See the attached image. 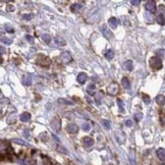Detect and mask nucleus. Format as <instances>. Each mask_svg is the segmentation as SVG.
I'll return each mask as SVG.
<instances>
[{
    "instance_id": "f257e3e1",
    "label": "nucleus",
    "mask_w": 165,
    "mask_h": 165,
    "mask_svg": "<svg viewBox=\"0 0 165 165\" xmlns=\"http://www.w3.org/2000/svg\"><path fill=\"white\" fill-rule=\"evenodd\" d=\"M150 66H151L154 70H158V69H160V68L162 67V60H161L160 58L154 56V57H152V58L150 59Z\"/></svg>"
},
{
    "instance_id": "f03ea898",
    "label": "nucleus",
    "mask_w": 165,
    "mask_h": 165,
    "mask_svg": "<svg viewBox=\"0 0 165 165\" xmlns=\"http://www.w3.org/2000/svg\"><path fill=\"white\" fill-rule=\"evenodd\" d=\"M119 92V86L117 82H111L107 89V93L111 96H116Z\"/></svg>"
},
{
    "instance_id": "7ed1b4c3",
    "label": "nucleus",
    "mask_w": 165,
    "mask_h": 165,
    "mask_svg": "<svg viewBox=\"0 0 165 165\" xmlns=\"http://www.w3.org/2000/svg\"><path fill=\"white\" fill-rule=\"evenodd\" d=\"M37 63L42 66H49L50 60H49V58L46 57L45 55L40 54V55L38 56V58H37Z\"/></svg>"
},
{
    "instance_id": "20e7f679",
    "label": "nucleus",
    "mask_w": 165,
    "mask_h": 165,
    "mask_svg": "<svg viewBox=\"0 0 165 165\" xmlns=\"http://www.w3.org/2000/svg\"><path fill=\"white\" fill-rule=\"evenodd\" d=\"M60 128H61V121H60V119L58 117L53 118V120L51 121V129L54 132H58L60 131Z\"/></svg>"
},
{
    "instance_id": "39448f33",
    "label": "nucleus",
    "mask_w": 165,
    "mask_h": 165,
    "mask_svg": "<svg viewBox=\"0 0 165 165\" xmlns=\"http://www.w3.org/2000/svg\"><path fill=\"white\" fill-rule=\"evenodd\" d=\"M101 33L103 34V36H104L107 40H110V39L113 38V34L111 33V31H110L106 26H103V27L101 28Z\"/></svg>"
},
{
    "instance_id": "423d86ee",
    "label": "nucleus",
    "mask_w": 165,
    "mask_h": 165,
    "mask_svg": "<svg viewBox=\"0 0 165 165\" xmlns=\"http://www.w3.org/2000/svg\"><path fill=\"white\" fill-rule=\"evenodd\" d=\"M60 57H61V59H62L63 63H65V64L69 63V62H71V60H72V57H71L70 53H69V52H67V51L62 52V53H61V55H60Z\"/></svg>"
},
{
    "instance_id": "0eeeda50",
    "label": "nucleus",
    "mask_w": 165,
    "mask_h": 165,
    "mask_svg": "<svg viewBox=\"0 0 165 165\" xmlns=\"http://www.w3.org/2000/svg\"><path fill=\"white\" fill-rule=\"evenodd\" d=\"M145 7H146V10L150 13H154L156 11V3L154 1H148Z\"/></svg>"
},
{
    "instance_id": "6e6552de",
    "label": "nucleus",
    "mask_w": 165,
    "mask_h": 165,
    "mask_svg": "<svg viewBox=\"0 0 165 165\" xmlns=\"http://www.w3.org/2000/svg\"><path fill=\"white\" fill-rule=\"evenodd\" d=\"M82 144H84V146L86 148H90V147H92L94 145V140L92 138H90V137H85L82 139Z\"/></svg>"
},
{
    "instance_id": "1a4fd4ad",
    "label": "nucleus",
    "mask_w": 165,
    "mask_h": 165,
    "mask_svg": "<svg viewBox=\"0 0 165 165\" xmlns=\"http://www.w3.org/2000/svg\"><path fill=\"white\" fill-rule=\"evenodd\" d=\"M129 160L132 165H136V150L134 149H131L130 153H129Z\"/></svg>"
},
{
    "instance_id": "9d476101",
    "label": "nucleus",
    "mask_w": 165,
    "mask_h": 165,
    "mask_svg": "<svg viewBox=\"0 0 165 165\" xmlns=\"http://www.w3.org/2000/svg\"><path fill=\"white\" fill-rule=\"evenodd\" d=\"M67 132H70V133H77L79 132V126L77 124H74V123H70L67 126Z\"/></svg>"
},
{
    "instance_id": "9b49d317",
    "label": "nucleus",
    "mask_w": 165,
    "mask_h": 165,
    "mask_svg": "<svg viewBox=\"0 0 165 165\" xmlns=\"http://www.w3.org/2000/svg\"><path fill=\"white\" fill-rule=\"evenodd\" d=\"M22 85H24V86H27V87L31 86V85H32V77L29 76V74H26V76L22 78Z\"/></svg>"
},
{
    "instance_id": "f8f14e48",
    "label": "nucleus",
    "mask_w": 165,
    "mask_h": 165,
    "mask_svg": "<svg viewBox=\"0 0 165 165\" xmlns=\"http://www.w3.org/2000/svg\"><path fill=\"white\" fill-rule=\"evenodd\" d=\"M77 80H78V82H80V84H85V82H87V80H88V76H87L85 72H81V73L78 76Z\"/></svg>"
},
{
    "instance_id": "ddd939ff",
    "label": "nucleus",
    "mask_w": 165,
    "mask_h": 165,
    "mask_svg": "<svg viewBox=\"0 0 165 165\" xmlns=\"http://www.w3.org/2000/svg\"><path fill=\"white\" fill-rule=\"evenodd\" d=\"M82 7V5L81 3H74V4H72L71 5V7H70V10L73 12V13H78L80 10H81V8Z\"/></svg>"
},
{
    "instance_id": "4468645a",
    "label": "nucleus",
    "mask_w": 165,
    "mask_h": 165,
    "mask_svg": "<svg viewBox=\"0 0 165 165\" xmlns=\"http://www.w3.org/2000/svg\"><path fill=\"white\" fill-rule=\"evenodd\" d=\"M95 91H96V87L94 84H91L87 87V93L90 95V96H94L95 95Z\"/></svg>"
},
{
    "instance_id": "2eb2a0df",
    "label": "nucleus",
    "mask_w": 165,
    "mask_h": 165,
    "mask_svg": "<svg viewBox=\"0 0 165 165\" xmlns=\"http://www.w3.org/2000/svg\"><path fill=\"white\" fill-rule=\"evenodd\" d=\"M157 156H158V158L162 161V162H164L165 160V150L163 148H160L157 150Z\"/></svg>"
},
{
    "instance_id": "dca6fc26",
    "label": "nucleus",
    "mask_w": 165,
    "mask_h": 165,
    "mask_svg": "<svg viewBox=\"0 0 165 165\" xmlns=\"http://www.w3.org/2000/svg\"><path fill=\"white\" fill-rule=\"evenodd\" d=\"M19 119H20V121H22V122H28V121L31 119V114L28 113V112H24L21 115L19 116Z\"/></svg>"
},
{
    "instance_id": "f3484780",
    "label": "nucleus",
    "mask_w": 165,
    "mask_h": 165,
    "mask_svg": "<svg viewBox=\"0 0 165 165\" xmlns=\"http://www.w3.org/2000/svg\"><path fill=\"white\" fill-rule=\"evenodd\" d=\"M54 42H55L56 45H58V46H64L66 44L65 40H64L62 37H56V38L54 39Z\"/></svg>"
},
{
    "instance_id": "a211bd4d",
    "label": "nucleus",
    "mask_w": 165,
    "mask_h": 165,
    "mask_svg": "<svg viewBox=\"0 0 165 165\" xmlns=\"http://www.w3.org/2000/svg\"><path fill=\"white\" fill-rule=\"evenodd\" d=\"M108 22H109V26H110L112 29H116L117 26H118V20L116 19L115 17H110L109 20H108Z\"/></svg>"
},
{
    "instance_id": "6ab92c4d",
    "label": "nucleus",
    "mask_w": 165,
    "mask_h": 165,
    "mask_svg": "<svg viewBox=\"0 0 165 165\" xmlns=\"http://www.w3.org/2000/svg\"><path fill=\"white\" fill-rule=\"evenodd\" d=\"M7 148H8V145L6 142H0V155L5 154Z\"/></svg>"
},
{
    "instance_id": "aec40b11",
    "label": "nucleus",
    "mask_w": 165,
    "mask_h": 165,
    "mask_svg": "<svg viewBox=\"0 0 165 165\" xmlns=\"http://www.w3.org/2000/svg\"><path fill=\"white\" fill-rule=\"evenodd\" d=\"M155 100H156V103H157L158 105H161V106H163V105H164V103H165L164 95H158Z\"/></svg>"
},
{
    "instance_id": "412c9836",
    "label": "nucleus",
    "mask_w": 165,
    "mask_h": 165,
    "mask_svg": "<svg viewBox=\"0 0 165 165\" xmlns=\"http://www.w3.org/2000/svg\"><path fill=\"white\" fill-rule=\"evenodd\" d=\"M121 84H122V86L124 87V89H126V90H130V89H131V82H130L128 78H123V79L121 80Z\"/></svg>"
},
{
    "instance_id": "4be33fe9",
    "label": "nucleus",
    "mask_w": 165,
    "mask_h": 165,
    "mask_svg": "<svg viewBox=\"0 0 165 165\" xmlns=\"http://www.w3.org/2000/svg\"><path fill=\"white\" fill-rule=\"evenodd\" d=\"M124 68L126 70H129V71H132V69H133V64H132V60H126L124 62Z\"/></svg>"
},
{
    "instance_id": "5701e85b",
    "label": "nucleus",
    "mask_w": 165,
    "mask_h": 165,
    "mask_svg": "<svg viewBox=\"0 0 165 165\" xmlns=\"http://www.w3.org/2000/svg\"><path fill=\"white\" fill-rule=\"evenodd\" d=\"M105 57H106V59L111 60V59L114 57V52H113L112 50H107V51L105 52Z\"/></svg>"
},
{
    "instance_id": "b1692460",
    "label": "nucleus",
    "mask_w": 165,
    "mask_h": 165,
    "mask_svg": "<svg viewBox=\"0 0 165 165\" xmlns=\"http://www.w3.org/2000/svg\"><path fill=\"white\" fill-rule=\"evenodd\" d=\"M1 42L2 43H4V44H6V45H10L11 43H12V40L11 39H9V38H7V37H1Z\"/></svg>"
},
{
    "instance_id": "393cba45",
    "label": "nucleus",
    "mask_w": 165,
    "mask_h": 165,
    "mask_svg": "<svg viewBox=\"0 0 165 165\" xmlns=\"http://www.w3.org/2000/svg\"><path fill=\"white\" fill-rule=\"evenodd\" d=\"M16 121H17V115H16V114H11V115L8 117V119H7V123H9V124L14 123Z\"/></svg>"
},
{
    "instance_id": "a878e982",
    "label": "nucleus",
    "mask_w": 165,
    "mask_h": 165,
    "mask_svg": "<svg viewBox=\"0 0 165 165\" xmlns=\"http://www.w3.org/2000/svg\"><path fill=\"white\" fill-rule=\"evenodd\" d=\"M157 21L158 24H160L161 26H164V13H161L157 17Z\"/></svg>"
},
{
    "instance_id": "bb28decb",
    "label": "nucleus",
    "mask_w": 165,
    "mask_h": 165,
    "mask_svg": "<svg viewBox=\"0 0 165 165\" xmlns=\"http://www.w3.org/2000/svg\"><path fill=\"white\" fill-rule=\"evenodd\" d=\"M41 38H42V40L45 42V43H50V41H51V38H50V36L48 34H43L42 36H41Z\"/></svg>"
},
{
    "instance_id": "cd10ccee",
    "label": "nucleus",
    "mask_w": 165,
    "mask_h": 165,
    "mask_svg": "<svg viewBox=\"0 0 165 165\" xmlns=\"http://www.w3.org/2000/svg\"><path fill=\"white\" fill-rule=\"evenodd\" d=\"M4 29H5V31H6L7 33H14V29H13L10 25H8V24H5V25H4Z\"/></svg>"
},
{
    "instance_id": "c85d7f7f",
    "label": "nucleus",
    "mask_w": 165,
    "mask_h": 165,
    "mask_svg": "<svg viewBox=\"0 0 165 165\" xmlns=\"http://www.w3.org/2000/svg\"><path fill=\"white\" fill-rule=\"evenodd\" d=\"M12 143H16V144H18V145H22V146H28V144L22 141V140H19V139H13L12 140Z\"/></svg>"
},
{
    "instance_id": "c756f323",
    "label": "nucleus",
    "mask_w": 165,
    "mask_h": 165,
    "mask_svg": "<svg viewBox=\"0 0 165 165\" xmlns=\"http://www.w3.org/2000/svg\"><path fill=\"white\" fill-rule=\"evenodd\" d=\"M58 102L59 103H63V104H66V105H72V102L71 101H68V100L66 99H62V98H60V99H58Z\"/></svg>"
},
{
    "instance_id": "7c9ffc66",
    "label": "nucleus",
    "mask_w": 165,
    "mask_h": 165,
    "mask_svg": "<svg viewBox=\"0 0 165 165\" xmlns=\"http://www.w3.org/2000/svg\"><path fill=\"white\" fill-rule=\"evenodd\" d=\"M156 54H157V56L156 57H158V58H163L164 57V49H160L158 50L157 52H156Z\"/></svg>"
},
{
    "instance_id": "2f4dec72",
    "label": "nucleus",
    "mask_w": 165,
    "mask_h": 165,
    "mask_svg": "<svg viewBox=\"0 0 165 165\" xmlns=\"http://www.w3.org/2000/svg\"><path fill=\"white\" fill-rule=\"evenodd\" d=\"M102 96H103V95H102V93H101V92L98 93V94L95 96V101L97 102V104H98V105H99L100 102H101V98H102Z\"/></svg>"
},
{
    "instance_id": "473e14b6",
    "label": "nucleus",
    "mask_w": 165,
    "mask_h": 165,
    "mask_svg": "<svg viewBox=\"0 0 165 165\" xmlns=\"http://www.w3.org/2000/svg\"><path fill=\"white\" fill-rule=\"evenodd\" d=\"M82 131H85V132H89V131L91 130V126H90L89 123H84L82 125Z\"/></svg>"
},
{
    "instance_id": "72a5a7b5",
    "label": "nucleus",
    "mask_w": 165,
    "mask_h": 165,
    "mask_svg": "<svg viewBox=\"0 0 165 165\" xmlns=\"http://www.w3.org/2000/svg\"><path fill=\"white\" fill-rule=\"evenodd\" d=\"M103 125H104V128L106 130H109L110 129V122H109V120H107V119L103 120Z\"/></svg>"
},
{
    "instance_id": "f704fd0d",
    "label": "nucleus",
    "mask_w": 165,
    "mask_h": 165,
    "mask_svg": "<svg viewBox=\"0 0 165 165\" xmlns=\"http://www.w3.org/2000/svg\"><path fill=\"white\" fill-rule=\"evenodd\" d=\"M57 150L60 152V153H63V154H67V150H66L64 147H62V146H60V145H58V147H57Z\"/></svg>"
},
{
    "instance_id": "c9c22d12",
    "label": "nucleus",
    "mask_w": 165,
    "mask_h": 165,
    "mask_svg": "<svg viewBox=\"0 0 165 165\" xmlns=\"http://www.w3.org/2000/svg\"><path fill=\"white\" fill-rule=\"evenodd\" d=\"M117 103H118V106L120 107V112H124V109H123V103L121 100H117Z\"/></svg>"
},
{
    "instance_id": "e433bc0d",
    "label": "nucleus",
    "mask_w": 165,
    "mask_h": 165,
    "mask_svg": "<svg viewBox=\"0 0 165 165\" xmlns=\"http://www.w3.org/2000/svg\"><path fill=\"white\" fill-rule=\"evenodd\" d=\"M143 100H144V103H146V104L150 103V97H149L148 95H146V94L143 95Z\"/></svg>"
},
{
    "instance_id": "4c0bfd02",
    "label": "nucleus",
    "mask_w": 165,
    "mask_h": 165,
    "mask_svg": "<svg viewBox=\"0 0 165 165\" xmlns=\"http://www.w3.org/2000/svg\"><path fill=\"white\" fill-rule=\"evenodd\" d=\"M142 118H143V114H142V113H136V114H134V119H136L137 121H140Z\"/></svg>"
},
{
    "instance_id": "58836bf2",
    "label": "nucleus",
    "mask_w": 165,
    "mask_h": 165,
    "mask_svg": "<svg viewBox=\"0 0 165 165\" xmlns=\"http://www.w3.org/2000/svg\"><path fill=\"white\" fill-rule=\"evenodd\" d=\"M26 39H27V41L29 42V43H31V44H33L34 43V39L32 36H30V35H27L26 36Z\"/></svg>"
},
{
    "instance_id": "ea45409f",
    "label": "nucleus",
    "mask_w": 165,
    "mask_h": 165,
    "mask_svg": "<svg viewBox=\"0 0 165 165\" xmlns=\"http://www.w3.org/2000/svg\"><path fill=\"white\" fill-rule=\"evenodd\" d=\"M43 165H51V163H50V160L48 159V158H43Z\"/></svg>"
},
{
    "instance_id": "a19ab883",
    "label": "nucleus",
    "mask_w": 165,
    "mask_h": 165,
    "mask_svg": "<svg viewBox=\"0 0 165 165\" xmlns=\"http://www.w3.org/2000/svg\"><path fill=\"white\" fill-rule=\"evenodd\" d=\"M24 134H25V137H26L27 139H30V138H31V136H30V132H29V131H28V130H25V131H24Z\"/></svg>"
},
{
    "instance_id": "79ce46f5",
    "label": "nucleus",
    "mask_w": 165,
    "mask_h": 165,
    "mask_svg": "<svg viewBox=\"0 0 165 165\" xmlns=\"http://www.w3.org/2000/svg\"><path fill=\"white\" fill-rule=\"evenodd\" d=\"M22 17H24V19H31V18H33V14H24Z\"/></svg>"
},
{
    "instance_id": "37998d69",
    "label": "nucleus",
    "mask_w": 165,
    "mask_h": 165,
    "mask_svg": "<svg viewBox=\"0 0 165 165\" xmlns=\"http://www.w3.org/2000/svg\"><path fill=\"white\" fill-rule=\"evenodd\" d=\"M6 9H7V11H14V9H16V8H14V6H13V5H8Z\"/></svg>"
},
{
    "instance_id": "c03bdc74",
    "label": "nucleus",
    "mask_w": 165,
    "mask_h": 165,
    "mask_svg": "<svg viewBox=\"0 0 165 165\" xmlns=\"http://www.w3.org/2000/svg\"><path fill=\"white\" fill-rule=\"evenodd\" d=\"M131 3H132V5H139V4L141 3V1H140V0H132Z\"/></svg>"
},
{
    "instance_id": "a18cd8bd",
    "label": "nucleus",
    "mask_w": 165,
    "mask_h": 165,
    "mask_svg": "<svg viewBox=\"0 0 165 165\" xmlns=\"http://www.w3.org/2000/svg\"><path fill=\"white\" fill-rule=\"evenodd\" d=\"M5 53H6V49H5V47L0 46V54H5Z\"/></svg>"
},
{
    "instance_id": "49530a36",
    "label": "nucleus",
    "mask_w": 165,
    "mask_h": 165,
    "mask_svg": "<svg viewBox=\"0 0 165 165\" xmlns=\"http://www.w3.org/2000/svg\"><path fill=\"white\" fill-rule=\"evenodd\" d=\"M125 125H126V126H132V120H126V121H125Z\"/></svg>"
},
{
    "instance_id": "de8ad7c7",
    "label": "nucleus",
    "mask_w": 165,
    "mask_h": 165,
    "mask_svg": "<svg viewBox=\"0 0 165 165\" xmlns=\"http://www.w3.org/2000/svg\"><path fill=\"white\" fill-rule=\"evenodd\" d=\"M92 81H93V82H98L97 78H95V77H93V78H92Z\"/></svg>"
},
{
    "instance_id": "09e8293b",
    "label": "nucleus",
    "mask_w": 165,
    "mask_h": 165,
    "mask_svg": "<svg viewBox=\"0 0 165 165\" xmlns=\"http://www.w3.org/2000/svg\"><path fill=\"white\" fill-rule=\"evenodd\" d=\"M1 63H2V58L0 57V64H1Z\"/></svg>"
},
{
    "instance_id": "8fccbe9b",
    "label": "nucleus",
    "mask_w": 165,
    "mask_h": 165,
    "mask_svg": "<svg viewBox=\"0 0 165 165\" xmlns=\"http://www.w3.org/2000/svg\"><path fill=\"white\" fill-rule=\"evenodd\" d=\"M0 113H1V110H0Z\"/></svg>"
}]
</instances>
